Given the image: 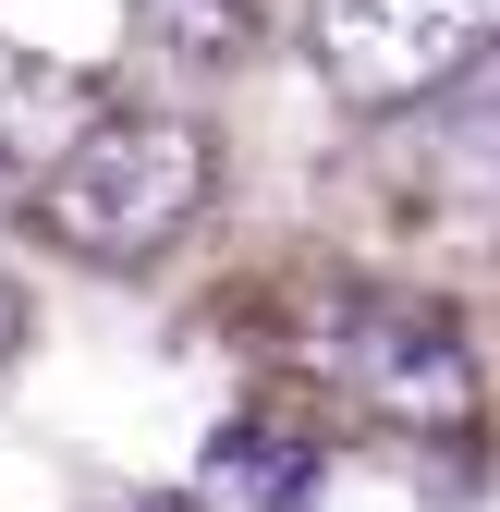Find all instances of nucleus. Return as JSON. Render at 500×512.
<instances>
[{"mask_svg":"<svg viewBox=\"0 0 500 512\" xmlns=\"http://www.w3.org/2000/svg\"><path fill=\"white\" fill-rule=\"evenodd\" d=\"M208 196V135L171 110H110L86 135H61L37 171V232L74 244L86 269H147V256L196 220Z\"/></svg>","mask_w":500,"mask_h":512,"instance_id":"f257e3e1","label":"nucleus"},{"mask_svg":"<svg viewBox=\"0 0 500 512\" xmlns=\"http://www.w3.org/2000/svg\"><path fill=\"white\" fill-rule=\"evenodd\" d=\"M305 49H318V74L342 98L403 110V98L476 74L500 49V0H318V13H305Z\"/></svg>","mask_w":500,"mask_h":512,"instance_id":"f03ea898","label":"nucleus"},{"mask_svg":"<svg viewBox=\"0 0 500 512\" xmlns=\"http://www.w3.org/2000/svg\"><path fill=\"white\" fill-rule=\"evenodd\" d=\"M342 378L379 415H403V427H464L476 415V354H464V330L440 305H354L342 317Z\"/></svg>","mask_w":500,"mask_h":512,"instance_id":"7ed1b4c3","label":"nucleus"},{"mask_svg":"<svg viewBox=\"0 0 500 512\" xmlns=\"http://www.w3.org/2000/svg\"><path fill=\"white\" fill-rule=\"evenodd\" d=\"M232 512H305V500H318V439H293V427H257V415H244V427H220L208 439V464H196Z\"/></svg>","mask_w":500,"mask_h":512,"instance_id":"20e7f679","label":"nucleus"},{"mask_svg":"<svg viewBox=\"0 0 500 512\" xmlns=\"http://www.w3.org/2000/svg\"><path fill=\"white\" fill-rule=\"evenodd\" d=\"M147 37L183 49V61H232L257 37V0H147Z\"/></svg>","mask_w":500,"mask_h":512,"instance_id":"39448f33","label":"nucleus"},{"mask_svg":"<svg viewBox=\"0 0 500 512\" xmlns=\"http://www.w3.org/2000/svg\"><path fill=\"white\" fill-rule=\"evenodd\" d=\"M25 354V281H0V366Z\"/></svg>","mask_w":500,"mask_h":512,"instance_id":"423d86ee","label":"nucleus"},{"mask_svg":"<svg viewBox=\"0 0 500 512\" xmlns=\"http://www.w3.org/2000/svg\"><path fill=\"white\" fill-rule=\"evenodd\" d=\"M122 512H208V500H122Z\"/></svg>","mask_w":500,"mask_h":512,"instance_id":"0eeeda50","label":"nucleus"},{"mask_svg":"<svg viewBox=\"0 0 500 512\" xmlns=\"http://www.w3.org/2000/svg\"><path fill=\"white\" fill-rule=\"evenodd\" d=\"M488 147H500V98H488Z\"/></svg>","mask_w":500,"mask_h":512,"instance_id":"6e6552de","label":"nucleus"}]
</instances>
